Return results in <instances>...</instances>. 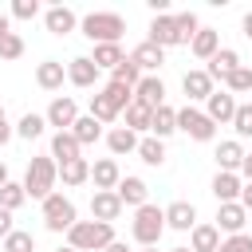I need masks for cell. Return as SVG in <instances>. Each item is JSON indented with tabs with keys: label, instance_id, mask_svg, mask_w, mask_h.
<instances>
[{
	"label": "cell",
	"instance_id": "1",
	"mask_svg": "<svg viewBox=\"0 0 252 252\" xmlns=\"http://www.w3.org/2000/svg\"><path fill=\"white\" fill-rule=\"evenodd\" d=\"M55 181H59V165H55V158H51V154H47V158H32V161H28V173H24V193H28V197L47 201V197L55 193Z\"/></svg>",
	"mask_w": 252,
	"mask_h": 252
},
{
	"label": "cell",
	"instance_id": "2",
	"mask_svg": "<svg viewBox=\"0 0 252 252\" xmlns=\"http://www.w3.org/2000/svg\"><path fill=\"white\" fill-rule=\"evenodd\" d=\"M110 244H114V224H102V220H79L67 232V248L75 252H102Z\"/></svg>",
	"mask_w": 252,
	"mask_h": 252
},
{
	"label": "cell",
	"instance_id": "3",
	"mask_svg": "<svg viewBox=\"0 0 252 252\" xmlns=\"http://www.w3.org/2000/svg\"><path fill=\"white\" fill-rule=\"evenodd\" d=\"M79 28L91 43H118L122 32H126V20L118 12H91V16L79 20Z\"/></svg>",
	"mask_w": 252,
	"mask_h": 252
},
{
	"label": "cell",
	"instance_id": "4",
	"mask_svg": "<svg viewBox=\"0 0 252 252\" xmlns=\"http://www.w3.org/2000/svg\"><path fill=\"white\" fill-rule=\"evenodd\" d=\"M161 232H165V209H158V205L134 209V240L142 248H158Z\"/></svg>",
	"mask_w": 252,
	"mask_h": 252
},
{
	"label": "cell",
	"instance_id": "5",
	"mask_svg": "<svg viewBox=\"0 0 252 252\" xmlns=\"http://www.w3.org/2000/svg\"><path fill=\"white\" fill-rule=\"evenodd\" d=\"M43 224H47V232H71V228L79 224L75 201L63 197V193H51V197L43 201Z\"/></svg>",
	"mask_w": 252,
	"mask_h": 252
},
{
	"label": "cell",
	"instance_id": "6",
	"mask_svg": "<svg viewBox=\"0 0 252 252\" xmlns=\"http://www.w3.org/2000/svg\"><path fill=\"white\" fill-rule=\"evenodd\" d=\"M177 130L189 134L193 142H213V138H217V122H213L205 110H197L193 102H185V106L177 110Z\"/></svg>",
	"mask_w": 252,
	"mask_h": 252
},
{
	"label": "cell",
	"instance_id": "7",
	"mask_svg": "<svg viewBox=\"0 0 252 252\" xmlns=\"http://www.w3.org/2000/svg\"><path fill=\"white\" fill-rule=\"evenodd\" d=\"M47 126H55V134H63V130H71L75 122H79V106H75V98H51V106H47Z\"/></svg>",
	"mask_w": 252,
	"mask_h": 252
},
{
	"label": "cell",
	"instance_id": "8",
	"mask_svg": "<svg viewBox=\"0 0 252 252\" xmlns=\"http://www.w3.org/2000/svg\"><path fill=\"white\" fill-rule=\"evenodd\" d=\"M91 181H94V193H114L118 181H122L118 161H114V158H98V161L91 165Z\"/></svg>",
	"mask_w": 252,
	"mask_h": 252
},
{
	"label": "cell",
	"instance_id": "9",
	"mask_svg": "<svg viewBox=\"0 0 252 252\" xmlns=\"http://www.w3.org/2000/svg\"><path fill=\"white\" fill-rule=\"evenodd\" d=\"M236 94H228V91H213L209 94V102H205V114L217 122V126H224V122H232L236 118Z\"/></svg>",
	"mask_w": 252,
	"mask_h": 252
},
{
	"label": "cell",
	"instance_id": "10",
	"mask_svg": "<svg viewBox=\"0 0 252 252\" xmlns=\"http://www.w3.org/2000/svg\"><path fill=\"white\" fill-rule=\"evenodd\" d=\"M244 224H248V209H244L240 201H228V205H217V228H220V232H228V236H236V232H244Z\"/></svg>",
	"mask_w": 252,
	"mask_h": 252
},
{
	"label": "cell",
	"instance_id": "11",
	"mask_svg": "<svg viewBox=\"0 0 252 252\" xmlns=\"http://www.w3.org/2000/svg\"><path fill=\"white\" fill-rule=\"evenodd\" d=\"M130 59L138 63V71L142 75H154V71H161V63H165V47H158V43H138L134 51H130Z\"/></svg>",
	"mask_w": 252,
	"mask_h": 252
},
{
	"label": "cell",
	"instance_id": "12",
	"mask_svg": "<svg viewBox=\"0 0 252 252\" xmlns=\"http://www.w3.org/2000/svg\"><path fill=\"white\" fill-rule=\"evenodd\" d=\"M181 91H185V98H189V102H201V98L209 102V94H213L217 87H213L209 71H185V75H181Z\"/></svg>",
	"mask_w": 252,
	"mask_h": 252
},
{
	"label": "cell",
	"instance_id": "13",
	"mask_svg": "<svg viewBox=\"0 0 252 252\" xmlns=\"http://www.w3.org/2000/svg\"><path fill=\"white\" fill-rule=\"evenodd\" d=\"M114 193H118L122 209H126V205H130V209H142V205H150V201H146V197H150V185H146L142 177H122Z\"/></svg>",
	"mask_w": 252,
	"mask_h": 252
},
{
	"label": "cell",
	"instance_id": "14",
	"mask_svg": "<svg viewBox=\"0 0 252 252\" xmlns=\"http://www.w3.org/2000/svg\"><path fill=\"white\" fill-rule=\"evenodd\" d=\"M165 228L193 232V228H197V209H193V201H173V205L165 209Z\"/></svg>",
	"mask_w": 252,
	"mask_h": 252
},
{
	"label": "cell",
	"instance_id": "15",
	"mask_svg": "<svg viewBox=\"0 0 252 252\" xmlns=\"http://www.w3.org/2000/svg\"><path fill=\"white\" fill-rule=\"evenodd\" d=\"M43 24H47L51 35H71V32L79 28V16H75L71 8H63V4H55V8L43 12Z\"/></svg>",
	"mask_w": 252,
	"mask_h": 252
},
{
	"label": "cell",
	"instance_id": "16",
	"mask_svg": "<svg viewBox=\"0 0 252 252\" xmlns=\"http://www.w3.org/2000/svg\"><path fill=\"white\" fill-rule=\"evenodd\" d=\"M150 43H158V47H177V43H181V39H177V20H173L169 12L150 20Z\"/></svg>",
	"mask_w": 252,
	"mask_h": 252
},
{
	"label": "cell",
	"instance_id": "17",
	"mask_svg": "<svg viewBox=\"0 0 252 252\" xmlns=\"http://www.w3.org/2000/svg\"><path fill=\"white\" fill-rule=\"evenodd\" d=\"M134 98L146 102L150 110H158V106H165V83L158 75H142V83L134 87Z\"/></svg>",
	"mask_w": 252,
	"mask_h": 252
},
{
	"label": "cell",
	"instance_id": "18",
	"mask_svg": "<svg viewBox=\"0 0 252 252\" xmlns=\"http://www.w3.org/2000/svg\"><path fill=\"white\" fill-rule=\"evenodd\" d=\"M98 75H102V71L91 63V55H75V59L67 63V79H71L75 87H94Z\"/></svg>",
	"mask_w": 252,
	"mask_h": 252
},
{
	"label": "cell",
	"instance_id": "19",
	"mask_svg": "<svg viewBox=\"0 0 252 252\" xmlns=\"http://www.w3.org/2000/svg\"><path fill=\"white\" fill-rule=\"evenodd\" d=\"M240 189H244L240 173H220V169H217V177H213V197H217V205L240 201Z\"/></svg>",
	"mask_w": 252,
	"mask_h": 252
},
{
	"label": "cell",
	"instance_id": "20",
	"mask_svg": "<svg viewBox=\"0 0 252 252\" xmlns=\"http://www.w3.org/2000/svg\"><path fill=\"white\" fill-rule=\"evenodd\" d=\"M118 213H122L118 193H94V197H91V217H94V220L114 224V220H118Z\"/></svg>",
	"mask_w": 252,
	"mask_h": 252
},
{
	"label": "cell",
	"instance_id": "21",
	"mask_svg": "<svg viewBox=\"0 0 252 252\" xmlns=\"http://www.w3.org/2000/svg\"><path fill=\"white\" fill-rule=\"evenodd\" d=\"M217 165H220V173H240V161H244V146L236 142V138H228V142H220L217 146Z\"/></svg>",
	"mask_w": 252,
	"mask_h": 252
},
{
	"label": "cell",
	"instance_id": "22",
	"mask_svg": "<svg viewBox=\"0 0 252 252\" xmlns=\"http://www.w3.org/2000/svg\"><path fill=\"white\" fill-rule=\"evenodd\" d=\"M236 67H240V55H236L232 47H220V51H217V55L209 59V67H205V71H209V79L217 83V79H228V75H232Z\"/></svg>",
	"mask_w": 252,
	"mask_h": 252
},
{
	"label": "cell",
	"instance_id": "23",
	"mask_svg": "<svg viewBox=\"0 0 252 252\" xmlns=\"http://www.w3.org/2000/svg\"><path fill=\"white\" fill-rule=\"evenodd\" d=\"M63 79H67V67H63L59 59H43V63L35 67V83H39L43 91H59Z\"/></svg>",
	"mask_w": 252,
	"mask_h": 252
},
{
	"label": "cell",
	"instance_id": "24",
	"mask_svg": "<svg viewBox=\"0 0 252 252\" xmlns=\"http://www.w3.org/2000/svg\"><path fill=\"white\" fill-rule=\"evenodd\" d=\"M138 134L130 130V126H114L110 134H106V146H110V154L114 158H122V154H138Z\"/></svg>",
	"mask_w": 252,
	"mask_h": 252
},
{
	"label": "cell",
	"instance_id": "25",
	"mask_svg": "<svg viewBox=\"0 0 252 252\" xmlns=\"http://www.w3.org/2000/svg\"><path fill=\"white\" fill-rule=\"evenodd\" d=\"M51 158H55V165L83 158V146L75 142V134H71V130H63V134H55V138H51Z\"/></svg>",
	"mask_w": 252,
	"mask_h": 252
},
{
	"label": "cell",
	"instance_id": "26",
	"mask_svg": "<svg viewBox=\"0 0 252 252\" xmlns=\"http://www.w3.org/2000/svg\"><path fill=\"white\" fill-rule=\"evenodd\" d=\"M189 248L193 252H220V228L217 224H197L189 232Z\"/></svg>",
	"mask_w": 252,
	"mask_h": 252
},
{
	"label": "cell",
	"instance_id": "27",
	"mask_svg": "<svg viewBox=\"0 0 252 252\" xmlns=\"http://www.w3.org/2000/svg\"><path fill=\"white\" fill-rule=\"evenodd\" d=\"M189 51H193L197 59H205V63H209V59H213V55L220 51V35H217L213 28H201V32L193 35V43H189Z\"/></svg>",
	"mask_w": 252,
	"mask_h": 252
},
{
	"label": "cell",
	"instance_id": "28",
	"mask_svg": "<svg viewBox=\"0 0 252 252\" xmlns=\"http://www.w3.org/2000/svg\"><path fill=\"white\" fill-rule=\"evenodd\" d=\"M122 59H126L122 43H94V55H91V63H94L98 71H114Z\"/></svg>",
	"mask_w": 252,
	"mask_h": 252
},
{
	"label": "cell",
	"instance_id": "29",
	"mask_svg": "<svg viewBox=\"0 0 252 252\" xmlns=\"http://www.w3.org/2000/svg\"><path fill=\"white\" fill-rule=\"evenodd\" d=\"M173 130H177V110H173V106H158V110H154V122H150V134L165 142Z\"/></svg>",
	"mask_w": 252,
	"mask_h": 252
},
{
	"label": "cell",
	"instance_id": "30",
	"mask_svg": "<svg viewBox=\"0 0 252 252\" xmlns=\"http://www.w3.org/2000/svg\"><path fill=\"white\" fill-rule=\"evenodd\" d=\"M43 130H47V118H43V114H35V110H28V114L16 122V138H24V142L43 138Z\"/></svg>",
	"mask_w": 252,
	"mask_h": 252
},
{
	"label": "cell",
	"instance_id": "31",
	"mask_svg": "<svg viewBox=\"0 0 252 252\" xmlns=\"http://www.w3.org/2000/svg\"><path fill=\"white\" fill-rule=\"evenodd\" d=\"M71 134H75V142H79V146H91V142H98V138H102V122H98V118H91V114H79V122L71 126Z\"/></svg>",
	"mask_w": 252,
	"mask_h": 252
},
{
	"label": "cell",
	"instance_id": "32",
	"mask_svg": "<svg viewBox=\"0 0 252 252\" xmlns=\"http://www.w3.org/2000/svg\"><path fill=\"white\" fill-rule=\"evenodd\" d=\"M59 177H63V185H83V181H91V161H87V158L63 161V165H59Z\"/></svg>",
	"mask_w": 252,
	"mask_h": 252
},
{
	"label": "cell",
	"instance_id": "33",
	"mask_svg": "<svg viewBox=\"0 0 252 252\" xmlns=\"http://www.w3.org/2000/svg\"><path fill=\"white\" fill-rule=\"evenodd\" d=\"M138 158H142L146 165H165V142L154 138V134L142 138V142H138Z\"/></svg>",
	"mask_w": 252,
	"mask_h": 252
},
{
	"label": "cell",
	"instance_id": "34",
	"mask_svg": "<svg viewBox=\"0 0 252 252\" xmlns=\"http://www.w3.org/2000/svg\"><path fill=\"white\" fill-rule=\"evenodd\" d=\"M150 122H154V110H150L146 102H138V98H134V102L126 106V126L138 134V130H150Z\"/></svg>",
	"mask_w": 252,
	"mask_h": 252
},
{
	"label": "cell",
	"instance_id": "35",
	"mask_svg": "<svg viewBox=\"0 0 252 252\" xmlns=\"http://www.w3.org/2000/svg\"><path fill=\"white\" fill-rule=\"evenodd\" d=\"M110 83H122V87H138V83H142V71H138V63L126 55V59H122V63L110 71Z\"/></svg>",
	"mask_w": 252,
	"mask_h": 252
},
{
	"label": "cell",
	"instance_id": "36",
	"mask_svg": "<svg viewBox=\"0 0 252 252\" xmlns=\"http://www.w3.org/2000/svg\"><path fill=\"white\" fill-rule=\"evenodd\" d=\"M102 94H106V102H110L118 114L134 102V87H122V83H106V87H102Z\"/></svg>",
	"mask_w": 252,
	"mask_h": 252
},
{
	"label": "cell",
	"instance_id": "37",
	"mask_svg": "<svg viewBox=\"0 0 252 252\" xmlns=\"http://www.w3.org/2000/svg\"><path fill=\"white\" fill-rule=\"evenodd\" d=\"M24 201H28V193H24V181H8V185L0 189V209L16 213V209H20Z\"/></svg>",
	"mask_w": 252,
	"mask_h": 252
},
{
	"label": "cell",
	"instance_id": "38",
	"mask_svg": "<svg viewBox=\"0 0 252 252\" xmlns=\"http://www.w3.org/2000/svg\"><path fill=\"white\" fill-rule=\"evenodd\" d=\"M224 91H228V94H248V91H252V67L240 63V67L224 79Z\"/></svg>",
	"mask_w": 252,
	"mask_h": 252
},
{
	"label": "cell",
	"instance_id": "39",
	"mask_svg": "<svg viewBox=\"0 0 252 252\" xmlns=\"http://www.w3.org/2000/svg\"><path fill=\"white\" fill-rule=\"evenodd\" d=\"M173 20H177V39H181V43H193V35L201 32V20H197V12H177Z\"/></svg>",
	"mask_w": 252,
	"mask_h": 252
},
{
	"label": "cell",
	"instance_id": "40",
	"mask_svg": "<svg viewBox=\"0 0 252 252\" xmlns=\"http://www.w3.org/2000/svg\"><path fill=\"white\" fill-rule=\"evenodd\" d=\"M0 252H35V236L24 232V228H16V232L0 244Z\"/></svg>",
	"mask_w": 252,
	"mask_h": 252
},
{
	"label": "cell",
	"instance_id": "41",
	"mask_svg": "<svg viewBox=\"0 0 252 252\" xmlns=\"http://www.w3.org/2000/svg\"><path fill=\"white\" fill-rule=\"evenodd\" d=\"M91 118H98V122H114L118 118V110L106 102V94L98 91V94H91Z\"/></svg>",
	"mask_w": 252,
	"mask_h": 252
},
{
	"label": "cell",
	"instance_id": "42",
	"mask_svg": "<svg viewBox=\"0 0 252 252\" xmlns=\"http://www.w3.org/2000/svg\"><path fill=\"white\" fill-rule=\"evenodd\" d=\"M232 130H236V138H252V102H240V106H236Z\"/></svg>",
	"mask_w": 252,
	"mask_h": 252
},
{
	"label": "cell",
	"instance_id": "43",
	"mask_svg": "<svg viewBox=\"0 0 252 252\" xmlns=\"http://www.w3.org/2000/svg\"><path fill=\"white\" fill-rule=\"evenodd\" d=\"M20 55H24V39H20L16 32H12V35H4V39H0V59H4V63H12V59H20Z\"/></svg>",
	"mask_w": 252,
	"mask_h": 252
},
{
	"label": "cell",
	"instance_id": "44",
	"mask_svg": "<svg viewBox=\"0 0 252 252\" xmlns=\"http://www.w3.org/2000/svg\"><path fill=\"white\" fill-rule=\"evenodd\" d=\"M8 16H12V20H35V16H39V0H16Z\"/></svg>",
	"mask_w": 252,
	"mask_h": 252
},
{
	"label": "cell",
	"instance_id": "45",
	"mask_svg": "<svg viewBox=\"0 0 252 252\" xmlns=\"http://www.w3.org/2000/svg\"><path fill=\"white\" fill-rule=\"evenodd\" d=\"M220 252H252V236L248 232H236V236L220 240Z\"/></svg>",
	"mask_w": 252,
	"mask_h": 252
},
{
	"label": "cell",
	"instance_id": "46",
	"mask_svg": "<svg viewBox=\"0 0 252 252\" xmlns=\"http://www.w3.org/2000/svg\"><path fill=\"white\" fill-rule=\"evenodd\" d=\"M12 232H16V228H12V213H8V209H0V240H8Z\"/></svg>",
	"mask_w": 252,
	"mask_h": 252
},
{
	"label": "cell",
	"instance_id": "47",
	"mask_svg": "<svg viewBox=\"0 0 252 252\" xmlns=\"http://www.w3.org/2000/svg\"><path fill=\"white\" fill-rule=\"evenodd\" d=\"M12 134H16V126H8V118H0V146H8Z\"/></svg>",
	"mask_w": 252,
	"mask_h": 252
},
{
	"label": "cell",
	"instance_id": "48",
	"mask_svg": "<svg viewBox=\"0 0 252 252\" xmlns=\"http://www.w3.org/2000/svg\"><path fill=\"white\" fill-rule=\"evenodd\" d=\"M240 205L252 213V181H244V189H240Z\"/></svg>",
	"mask_w": 252,
	"mask_h": 252
},
{
	"label": "cell",
	"instance_id": "49",
	"mask_svg": "<svg viewBox=\"0 0 252 252\" xmlns=\"http://www.w3.org/2000/svg\"><path fill=\"white\" fill-rule=\"evenodd\" d=\"M240 177L252 181V154H244V161H240Z\"/></svg>",
	"mask_w": 252,
	"mask_h": 252
},
{
	"label": "cell",
	"instance_id": "50",
	"mask_svg": "<svg viewBox=\"0 0 252 252\" xmlns=\"http://www.w3.org/2000/svg\"><path fill=\"white\" fill-rule=\"evenodd\" d=\"M4 35H12V16H8V12H0V39H4Z\"/></svg>",
	"mask_w": 252,
	"mask_h": 252
},
{
	"label": "cell",
	"instance_id": "51",
	"mask_svg": "<svg viewBox=\"0 0 252 252\" xmlns=\"http://www.w3.org/2000/svg\"><path fill=\"white\" fill-rule=\"evenodd\" d=\"M240 28H244V35L252 39V12H244V20H240Z\"/></svg>",
	"mask_w": 252,
	"mask_h": 252
},
{
	"label": "cell",
	"instance_id": "52",
	"mask_svg": "<svg viewBox=\"0 0 252 252\" xmlns=\"http://www.w3.org/2000/svg\"><path fill=\"white\" fill-rule=\"evenodd\" d=\"M102 252H130V244H122V240H114L110 248H102Z\"/></svg>",
	"mask_w": 252,
	"mask_h": 252
},
{
	"label": "cell",
	"instance_id": "53",
	"mask_svg": "<svg viewBox=\"0 0 252 252\" xmlns=\"http://www.w3.org/2000/svg\"><path fill=\"white\" fill-rule=\"evenodd\" d=\"M8 181H12V177H8V165H4V161H0V189H4V185H8Z\"/></svg>",
	"mask_w": 252,
	"mask_h": 252
},
{
	"label": "cell",
	"instance_id": "54",
	"mask_svg": "<svg viewBox=\"0 0 252 252\" xmlns=\"http://www.w3.org/2000/svg\"><path fill=\"white\" fill-rule=\"evenodd\" d=\"M173 252H193V248H173Z\"/></svg>",
	"mask_w": 252,
	"mask_h": 252
},
{
	"label": "cell",
	"instance_id": "55",
	"mask_svg": "<svg viewBox=\"0 0 252 252\" xmlns=\"http://www.w3.org/2000/svg\"><path fill=\"white\" fill-rule=\"evenodd\" d=\"M55 252H75V248H55Z\"/></svg>",
	"mask_w": 252,
	"mask_h": 252
},
{
	"label": "cell",
	"instance_id": "56",
	"mask_svg": "<svg viewBox=\"0 0 252 252\" xmlns=\"http://www.w3.org/2000/svg\"><path fill=\"white\" fill-rule=\"evenodd\" d=\"M0 118H4V102H0Z\"/></svg>",
	"mask_w": 252,
	"mask_h": 252
},
{
	"label": "cell",
	"instance_id": "57",
	"mask_svg": "<svg viewBox=\"0 0 252 252\" xmlns=\"http://www.w3.org/2000/svg\"><path fill=\"white\" fill-rule=\"evenodd\" d=\"M142 252H158V248H142Z\"/></svg>",
	"mask_w": 252,
	"mask_h": 252
}]
</instances>
